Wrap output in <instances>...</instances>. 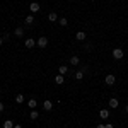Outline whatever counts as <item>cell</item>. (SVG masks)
<instances>
[{
    "label": "cell",
    "instance_id": "cell-24",
    "mask_svg": "<svg viewBox=\"0 0 128 128\" xmlns=\"http://www.w3.org/2000/svg\"><path fill=\"white\" fill-rule=\"evenodd\" d=\"M4 109H5V104H4V102H0V113H2Z\"/></svg>",
    "mask_w": 128,
    "mask_h": 128
},
{
    "label": "cell",
    "instance_id": "cell-3",
    "mask_svg": "<svg viewBox=\"0 0 128 128\" xmlns=\"http://www.w3.org/2000/svg\"><path fill=\"white\" fill-rule=\"evenodd\" d=\"M36 44H38L40 48H46V46H48V38H44V36H41V38H38V41H36Z\"/></svg>",
    "mask_w": 128,
    "mask_h": 128
},
{
    "label": "cell",
    "instance_id": "cell-29",
    "mask_svg": "<svg viewBox=\"0 0 128 128\" xmlns=\"http://www.w3.org/2000/svg\"><path fill=\"white\" fill-rule=\"evenodd\" d=\"M126 113H128V106H126Z\"/></svg>",
    "mask_w": 128,
    "mask_h": 128
},
{
    "label": "cell",
    "instance_id": "cell-4",
    "mask_svg": "<svg viewBox=\"0 0 128 128\" xmlns=\"http://www.w3.org/2000/svg\"><path fill=\"white\" fill-rule=\"evenodd\" d=\"M108 106H109L111 109H116V108L120 106V101H118L116 98H111V99L108 101Z\"/></svg>",
    "mask_w": 128,
    "mask_h": 128
},
{
    "label": "cell",
    "instance_id": "cell-16",
    "mask_svg": "<svg viewBox=\"0 0 128 128\" xmlns=\"http://www.w3.org/2000/svg\"><path fill=\"white\" fill-rule=\"evenodd\" d=\"M14 126H16V123L12 120H5L4 121V128H14Z\"/></svg>",
    "mask_w": 128,
    "mask_h": 128
},
{
    "label": "cell",
    "instance_id": "cell-11",
    "mask_svg": "<svg viewBox=\"0 0 128 128\" xmlns=\"http://www.w3.org/2000/svg\"><path fill=\"white\" fill-rule=\"evenodd\" d=\"M48 20L50 22H56V20H58V14H56V12H50L48 14Z\"/></svg>",
    "mask_w": 128,
    "mask_h": 128
},
{
    "label": "cell",
    "instance_id": "cell-14",
    "mask_svg": "<svg viewBox=\"0 0 128 128\" xmlns=\"http://www.w3.org/2000/svg\"><path fill=\"white\" fill-rule=\"evenodd\" d=\"M28 106H29V109H36L38 108V101L36 99H29L28 101Z\"/></svg>",
    "mask_w": 128,
    "mask_h": 128
},
{
    "label": "cell",
    "instance_id": "cell-21",
    "mask_svg": "<svg viewBox=\"0 0 128 128\" xmlns=\"http://www.w3.org/2000/svg\"><path fill=\"white\" fill-rule=\"evenodd\" d=\"M16 102H17V104H22V102H24V96H22V94H17V96H16Z\"/></svg>",
    "mask_w": 128,
    "mask_h": 128
},
{
    "label": "cell",
    "instance_id": "cell-17",
    "mask_svg": "<svg viewBox=\"0 0 128 128\" xmlns=\"http://www.w3.org/2000/svg\"><path fill=\"white\" fill-rule=\"evenodd\" d=\"M99 116H101L102 120L109 118V111H108V109H101V111H99Z\"/></svg>",
    "mask_w": 128,
    "mask_h": 128
},
{
    "label": "cell",
    "instance_id": "cell-26",
    "mask_svg": "<svg viewBox=\"0 0 128 128\" xmlns=\"http://www.w3.org/2000/svg\"><path fill=\"white\" fill-rule=\"evenodd\" d=\"M96 128H104V125H102V123H99V125H98Z\"/></svg>",
    "mask_w": 128,
    "mask_h": 128
},
{
    "label": "cell",
    "instance_id": "cell-22",
    "mask_svg": "<svg viewBox=\"0 0 128 128\" xmlns=\"http://www.w3.org/2000/svg\"><path fill=\"white\" fill-rule=\"evenodd\" d=\"M84 50H86V51H90V50H92V44H90V43H86V44H84Z\"/></svg>",
    "mask_w": 128,
    "mask_h": 128
},
{
    "label": "cell",
    "instance_id": "cell-15",
    "mask_svg": "<svg viewBox=\"0 0 128 128\" xmlns=\"http://www.w3.org/2000/svg\"><path fill=\"white\" fill-rule=\"evenodd\" d=\"M24 22H26L28 26H32V24H34V14H31V16H28V17L24 19Z\"/></svg>",
    "mask_w": 128,
    "mask_h": 128
},
{
    "label": "cell",
    "instance_id": "cell-19",
    "mask_svg": "<svg viewBox=\"0 0 128 128\" xmlns=\"http://www.w3.org/2000/svg\"><path fill=\"white\" fill-rule=\"evenodd\" d=\"M79 63H80V58L77 55H74V56L70 58V65H79Z\"/></svg>",
    "mask_w": 128,
    "mask_h": 128
},
{
    "label": "cell",
    "instance_id": "cell-7",
    "mask_svg": "<svg viewBox=\"0 0 128 128\" xmlns=\"http://www.w3.org/2000/svg\"><path fill=\"white\" fill-rule=\"evenodd\" d=\"M75 40H77V41H86V40H87V34H86V31H79V32L75 34Z\"/></svg>",
    "mask_w": 128,
    "mask_h": 128
},
{
    "label": "cell",
    "instance_id": "cell-2",
    "mask_svg": "<svg viewBox=\"0 0 128 128\" xmlns=\"http://www.w3.org/2000/svg\"><path fill=\"white\" fill-rule=\"evenodd\" d=\"M24 46H26L28 50H32L34 46H36V40H34V38H28V40L24 41Z\"/></svg>",
    "mask_w": 128,
    "mask_h": 128
},
{
    "label": "cell",
    "instance_id": "cell-25",
    "mask_svg": "<svg viewBox=\"0 0 128 128\" xmlns=\"http://www.w3.org/2000/svg\"><path fill=\"white\" fill-rule=\"evenodd\" d=\"M104 128H114V126H113L111 123H108V125H104Z\"/></svg>",
    "mask_w": 128,
    "mask_h": 128
},
{
    "label": "cell",
    "instance_id": "cell-20",
    "mask_svg": "<svg viewBox=\"0 0 128 128\" xmlns=\"http://www.w3.org/2000/svg\"><path fill=\"white\" fill-rule=\"evenodd\" d=\"M58 24L62 26V28H67V26H68V20H67V17H60Z\"/></svg>",
    "mask_w": 128,
    "mask_h": 128
},
{
    "label": "cell",
    "instance_id": "cell-10",
    "mask_svg": "<svg viewBox=\"0 0 128 128\" xmlns=\"http://www.w3.org/2000/svg\"><path fill=\"white\" fill-rule=\"evenodd\" d=\"M58 74L67 75V74H68V65H58Z\"/></svg>",
    "mask_w": 128,
    "mask_h": 128
},
{
    "label": "cell",
    "instance_id": "cell-18",
    "mask_svg": "<svg viewBox=\"0 0 128 128\" xmlns=\"http://www.w3.org/2000/svg\"><path fill=\"white\" fill-rule=\"evenodd\" d=\"M29 118H31V120H38V118H40V113H38L36 109H31V113H29Z\"/></svg>",
    "mask_w": 128,
    "mask_h": 128
},
{
    "label": "cell",
    "instance_id": "cell-6",
    "mask_svg": "<svg viewBox=\"0 0 128 128\" xmlns=\"http://www.w3.org/2000/svg\"><path fill=\"white\" fill-rule=\"evenodd\" d=\"M40 4H38V2H31L29 4V10L31 12H32V14H36V12H40Z\"/></svg>",
    "mask_w": 128,
    "mask_h": 128
},
{
    "label": "cell",
    "instance_id": "cell-28",
    "mask_svg": "<svg viewBox=\"0 0 128 128\" xmlns=\"http://www.w3.org/2000/svg\"><path fill=\"white\" fill-rule=\"evenodd\" d=\"M14 128H22V126H20V125H16V126H14Z\"/></svg>",
    "mask_w": 128,
    "mask_h": 128
},
{
    "label": "cell",
    "instance_id": "cell-12",
    "mask_svg": "<svg viewBox=\"0 0 128 128\" xmlns=\"http://www.w3.org/2000/svg\"><path fill=\"white\" fill-rule=\"evenodd\" d=\"M14 36L22 38V36H24V28H16V29H14Z\"/></svg>",
    "mask_w": 128,
    "mask_h": 128
},
{
    "label": "cell",
    "instance_id": "cell-27",
    "mask_svg": "<svg viewBox=\"0 0 128 128\" xmlns=\"http://www.w3.org/2000/svg\"><path fill=\"white\" fill-rule=\"evenodd\" d=\"M2 44H4V38H0V46H2Z\"/></svg>",
    "mask_w": 128,
    "mask_h": 128
},
{
    "label": "cell",
    "instance_id": "cell-1",
    "mask_svg": "<svg viewBox=\"0 0 128 128\" xmlns=\"http://www.w3.org/2000/svg\"><path fill=\"white\" fill-rule=\"evenodd\" d=\"M123 56H125V51H123L121 48H114L113 50V58L114 60H121Z\"/></svg>",
    "mask_w": 128,
    "mask_h": 128
},
{
    "label": "cell",
    "instance_id": "cell-9",
    "mask_svg": "<svg viewBox=\"0 0 128 128\" xmlns=\"http://www.w3.org/2000/svg\"><path fill=\"white\" fill-rule=\"evenodd\" d=\"M43 109H44V111H51V109H53V102H51L50 99H46V101L43 102Z\"/></svg>",
    "mask_w": 128,
    "mask_h": 128
},
{
    "label": "cell",
    "instance_id": "cell-8",
    "mask_svg": "<svg viewBox=\"0 0 128 128\" xmlns=\"http://www.w3.org/2000/svg\"><path fill=\"white\" fill-rule=\"evenodd\" d=\"M84 75H86V72H84L82 68H80V70H77V72H75V80H77V82L84 80Z\"/></svg>",
    "mask_w": 128,
    "mask_h": 128
},
{
    "label": "cell",
    "instance_id": "cell-5",
    "mask_svg": "<svg viewBox=\"0 0 128 128\" xmlns=\"http://www.w3.org/2000/svg\"><path fill=\"white\" fill-rule=\"evenodd\" d=\"M104 82H106L108 86H114V82H116V79H114V75H113V74H108V75L104 77Z\"/></svg>",
    "mask_w": 128,
    "mask_h": 128
},
{
    "label": "cell",
    "instance_id": "cell-23",
    "mask_svg": "<svg viewBox=\"0 0 128 128\" xmlns=\"http://www.w3.org/2000/svg\"><path fill=\"white\" fill-rule=\"evenodd\" d=\"M2 38H4V41H9V38H10V34H7V32H5V34H4V36H2Z\"/></svg>",
    "mask_w": 128,
    "mask_h": 128
},
{
    "label": "cell",
    "instance_id": "cell-13",
    "mask_svg": "<svg viewBox=\"0 0 128 128\" xmlns=\"http://www.w3.org/2000/svg\"><path fill=\"white\" fill-rule=\"evenodd\" d=\"M65 82V75H62V74H58L56 77H55V84H58V86H62Z\"/></svg>",
    "mask_w": 128,
    "mask_h": 128
}]
</instances>
